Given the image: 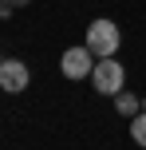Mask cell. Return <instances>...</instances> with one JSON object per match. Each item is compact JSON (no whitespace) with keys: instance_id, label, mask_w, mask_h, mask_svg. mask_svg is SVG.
Wrapping results in <instances>:
<instances>
[{"instance_id":"8992f818","label":"cell","mask_w":146,"mask_h":150,"mask_svg":"<svg viewBox=\"0 0 146 150\" xmlns=\"http://www.w3.org/2000/svg\"><path fill=\"white\" fill-rule=\"evenodd\" d=\"M130 138H134L138 146H146V111H138V115L130 119Z\"/></svg>"},{"instance_id":"3957f363","label":"cell","mask_w":146,"mask_h":150,"mask_svg":"<svg viewBox=\"0 0 146 150\" xmlns=\"http://www.w3.org/2000/svg\"><path fill=\"white\" fill-rule=\"evenodd\" d=\"M59 71L67 75V79H91V71H95V52H91L87 44L67 47L63 59H59Z\"/></svg>"},{"instance_id":"277c9868","label":"cell","mask_w":146,"mask_h":150,"mask_svg":"<svg viewBox=\"0 0 146 150\" xmlns=\"http://www.w3.org/2000/svg\"><path fill=\"white\" fill-rule=\"evenodd\" d=\"M28 83H32L28 63H20V59H4V63H0V91H8V95H20Z\"/></svg>"},{"instance_id":"6da1fadb","label":"cell","mask_w":146,"mask_h":150,"mask_svg":"<svg viewBox=\"0 0 146 150\" xmlns=\"http://www.w3.org/2000/svg\"><path fill=\"white\" fill-rule=\"evenodd\" d=\"M118 44H123V36H118V24L115 20H91V28H87V47L95 52V59L115 55Z\"/></svg>"},{"instance_id":"5b68a950","label":"cell","mask_w":146,"mask_h":150,"mask_svg":"<svg viewBox=\"0 0 146 150\" xmlns=\"http://www.w3.org/2000/svg\"><path fill=\"white\" fill-rule=\"evenodd\" d=\"M115 111L123 115V119H134V115L142 111V99L130 95V91H118V95H115Z\"/></svg>"},{"instance_id":"7a4b0ae2","label":"cell","mask_w":146,"mask_h":150,"mask_svg":"<svg viewBox=\"0 0 146 150\" xmlns=\"http://www.w3.org/2000/svg\"><path fill=\"white\" fill-rule=\"evenodd\" d=\"M91 83H95V95H118L126 83V67L107 55V59H95V71H91Z\"/></svg>"},{"instance_id":"52a82bcc","label":"cell","mask_w":146,"mask_h":150,"mask_svg":"<svg viewBox=\"0 0 146 150\" xmlns=\"http://www.w3.org/2000/svg\"><path fill=\"white\" fill-rule=\"evenodd\" d=\"M20 4H32V0H0V20L12 16V8H20Z\"/></svg>"}]
</instances>
